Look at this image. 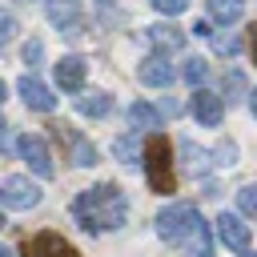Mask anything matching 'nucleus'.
<instances>
[{"label": "nucleus", "instance_id": "1", "mask_svg": "<svg viewBox=\"0 0 257 257\" xmlns=\"http://www.w3.org/2000/svg\"><path fill=\"white\" fill-rule=\"evenodd\" d=\"M72 217L88 233H96V229H120L128 221V193L120 185H112V181L92 185V189H84L72 201Z\"/></svg>", "mask_w": 257, "mask_h": 257}, {"label": "nucleus", "instance_id": "2", "mask_svg": "<svg viewBox=\"0 0 257 257\" xmlns=\"http://www.w3.org/2000/svg\"><path fill=\"white\" fill-rule=\"evenodd\" d=\"M141 157H145V177H149L153 193H173V189H177V181H173V149H169L165 133L149 137Z\"/></svg>", "mask_w": 257, "mask_h": 257}, {"label": "nucleus", "instance_id": "3", "mask_svg": "<svg viewBox=\"0 0 257 257\" xmlns=\"http://www.w3.org/2000/svg\"><path fill=\"white\" fill-rule=\"evenodd\" d=\"M193 217H197V209H193L189 201H177V205L161 209V217H157V233H161V241L181 245L185 233H189V225H193Z\"/></svg>", "mask_w": 257, "mask_h": 257}, {"label": "nucleus", "instance_id": "4", "mask_svg": "<svg viewBox=\"0 0 257 257\" xmlns=\"http://www.w3.org/2000/svg\"><path fill=\"white\" fill-rule=\"evenodd\" d=\"M16 153H20V161L36 173V177H52L56 169H52V153H48V145H44V137H36V133H24L20 141H16Z\"/></svg>", "mask_w": 257, "mask_h": 257}, {"label": "nucleus", "instance_id": "5", "mask_svg": "<svg viewBox=\"0 0 257 257\" xmlns=\"http://www.w3.org/2000/svg\"><path fill=\"white\" fill-rule=\"evenodd\" d=\"M0 205H8V209H32V205H40V189L28 177H4L0 181Z\"/></svg>", "mask_w": 257, "mask_h": 257}, {"label": "nucleus", "instance_id": "6", "mask_svg": "<svg viewBox=\"0 0 257 257\" xmlns=\"http://www.w3.org/2000/svg\"><path fill=\"white\" fill-rule=\"evenodd\" d=\"M24 257H80L60 233H36V237H28V245H24Z\"/></svg>", "mask_w": 257, "mask_h": 257}, {"label": "nucleus", "instance_id": "7", "mask_svg": "<svg viewBox=\"0 0 257 257\" xmlns=\"http://www.w3.org/2000/svg\"><path fill=\"white\" fill-rule=\"evenodd\" d=\"M193 116H197L205 128H217L221 116H225V100H221L217 92H209V88L197 84V92H193Z\"/></svg>", "mask_w": 257, "mask_h": 257}, {"label": "nucleus", "instance_id": "8", "mask_svg": "<svg viewBox=\"0 0 257 257\" xmlns=\"http://www.w3.org/2000/svg\"><path fill=\"white\" fill-rule=\"evenodd\" d=\"M217 237H221L229 249H237V253L249 249V225H245L237 213H221V217H217Z\"/></svg>", "mask_w": 257, "mask_h": 257}, {"label": "nucleus", "instance_id": "9", "mask_svg": "<svg viewBox=\"0 0 257 257\" xmlns=\"http://www.w3.org/2000/svg\"><path fill=\"white\" fill-rule=\"evenodd\" d=\"M16 92H20V96H24V104H28V108H36V112H52V108H56V96H52V92H48V84H40L36 76H20Z\"/></svg>", "mask_w": 257, "mask_h": 257}, {"label": "nucleus", "instance_id": "10", "mask_svg": "<svg viewBox=\"0 0 257 257\" xmlns=\"http://www.w3.org/2000/svg\"><path fill=\"white\" fill-rule=\"evenodd\" d=\"M84 72H88V64H84L80 56H60V60H56V84H60L64 92H80Z\"/></svg>", "mask_w": 257, "mask_h": 257}, {"label": "nucleus", "instance_id": "11", "mask_svg": "<svg viewBox=\"0 0 257 257\" xmlns=\"http://www.w3.org/2000/svg\"><path fill=\"white\" fill-rule=\"evenodd\" d=\"M48 20L56 28H64L68 36H80V8H76V0H52L48 4Z\"/></svg>", "mask_w": 257, "mask_h": 257}, {"label": "nucleus", "instance_id": "12", "mask_svg": "<svg viewBox=\"0 0 257 257\" xmlns=\"http://www.w3.org/2000/svg\"><path fill=\"white\" fill-rule=\"evenodd\" d=\"M173 76H177V72H173V64L165 60V52H161V56H145V60H141V80H145V84H153V88H169V84H173Z\"/></svg>", "mask_w": 257, "mask_h": 257}, {"label": "nucleus", "instance_id": "13", "mask_svg": "<svg viewBox=\"0 0 257 257\" xmlns=\"http://www.w3.org/2000/svg\"><path fill=\"white\" fill-rule=\"evenodd\" d=\"M56 128V137L60 141H68L72 145V165H80V169H88V165H96V149H92V141H84L80 133H72L68 124H52Z\"/></svg>", "mask_w": 257, "mask_h": 257}, {"label": "nucleus", "instance_id": "14", "mask_svg": "<svg viewBox=\"0 0 257 257\" xmlns=\"http://www.w3.org/2000/svg\"><path fill=\"white\" fill-rule=\"evenodd\" d=\"M185 245H189V257H213V241H209V225L201 221V213L193 217L189 233H185Z\"/></svg>", "mask_w": 257, "mask_h": 257}, {"label": "nucleus", "instance_id": "15", "mask_svg": "<svg viewBox=\"0 0 257 257\" xmlns=\"http://www.w3.org/2000/svg\"><path fill=\"white\" fill-rule=\"evenodd\" d=\"M149 40H153L161 52H177V48H185V32L173 28V24H153V28H149Z\"/></svg>", "mask_w": 257, "mask_h": 257}, {"label": "nucleus", "instance_id": "16", "mask_svg": "<svg viewBox=\"0 0 257 257\" xmlns=\"http://www.w3.org/2000/svg\"><path fill=\"white\" fill-rule=\"evenodd\" d=\"M181 157H185V169H189L193 177H205V173L213 169L209 153H205L201 145H193V141H181Z\"/></svg>", "mask_w": 257, "mask_h": 257}, {"label": "nucleus", "instance_id": "17", "mask_svg": "<svg viewBox=\"0 0 257 257\" xmlns=\"http://www.w3.org/2000/svg\"><path fill=\"white\" fill-rule=\"evenodd\" d=\"M245 12V0H209V16L217 24H237Z\"/></svg>", "mask_w": 257, "mask_h": 257}, {"label": "nucleus", "instance_id": "18", "mask_svg": "<svg viewBox=\"0 0 257 257\" xmlns=\"http://www.w3.org/2000/svg\"><path fill=\"white\" fill-rule=\"evenodd\" d=\"M76 108H80L84 116H104V112L112 108V100H108V92H80V96H76Z\"/></svg>", "mask_w": 257, "mask_h": 257}, {"label": "nucleus", "instance_id": "19", "mask_svg": "<svg viewBox=\"0 0 257 257\" xmlns=\"http://www.w3.org/2000/svg\"><path fill=\"white\" fill-rule=\"evenodd\" d=\"M128 124H137V128H161V112L153 104L137 100V104H128Z\"/></svg>", "mask_w": 257, "mask_h": 257}, {"label": "nucleus", "instance_id": "20", "mask_svg": "<svg viewBox=\"0 0 257 257\" xmlns=\"http://www.w3.org/2000/svg\"><path fill=\"white\" fill-rule=\"evenodd\" d=\"M241 92H245V72L241 68H229L225 72V104H233V100H241Z\"/></svg>", "mask_w": 257, "mask_h": 257}, {"label": "nucleus", "instance_id": "21", "mask_svg": "<svg viewBox=\"0 0 257 257\" xmlns=\"http://www.w3.org/2000/svg\"><path fill=\"white\" fill-rule=\"evenodd\" d=\"M205 76H209V64H205L201 56H189V60H185V80H189V84H205Z\"/></svg>", "mask_w": 257, "mask_h": 257}, {"label": "nucleus", "instance_id": "22", "mask_svg": "<svg viewBox=\"0 0 257 257\" xmlns=\"http://www.w3.org/2000/svg\"><path fill=\"white\" fill-rule=\"evenodd\" d=\"M112 153H116V161L128 165V161L137 157V137H116V141H112Z\"/></svg>", "mask_w": 257, "mask_h": 257}, {"label": "nucleus", "instance_id": "23", "mask_svg": "<svg viewBox=\"0 0 257 257\" xmlns=\"http://www.w3.org/2000/svg\"><path fill=\"white\" fill-rule=\"evenodd\" d=\"M12 36H16V16H12L8 8H0V48H4Z\"/></svg>", "mask_w": 257, "mask_h": 257}, {"label": "nucleus", "instance_id": "24", "mask_svg": "<svg viewBox=\"0 0 257 257\" xmlns=\"http://www.w3.org/2000/svg\"><path fill=\"white\" fill-rule=\"evenodd\" d=\"M209 36H213V32H209ZM213 48H217L221 56H237L241 40H237V36H213Z\"/></svg>", "mask_w": 257, "mask_h": 257}, {"label": "nucleus", "instance_id": "25", "mask_svg": "<svg viewBox=\"0 0 257 257\" xmlns=\"http://www.w3.org/2000/svg\"><path fill=\"white\" fill-rule=\"evenodd\" d=\"M153 8H157V12H165V16H177V12H185V8H189V0H153Z\"/></svg>", "mask_w": 257, "mask_h": 257}, {"label": "nucleus", "instance_id": "26", "mask_svg": "<svg viewBox=\"0 0 257 257\" xmlns=\"http://www.w3.org/2000/svg\"><path fill=\"white\" fill-rule=\"evenodd\" d=\"M237 201H241L245 213H257V185H245V189L237 193Z\"/></svg>", "mask_w": 257, "mask_h": 257}, {"label": "nucleus", "instance_id": "27", "mask_svg": "<svg viewBox=\"0 0 257 257\" xmlns=\"http://www.w3.org/2000/svg\"><path fill=\"white\" fill-rule=\"evenodd\" d=\"M233 161H237V145L233 141H221L217 145V165H233Z\"/></svg>", "mask_w": 257, "mask_h": 257}, {"label": "nucleus", "instance_id": "28", "mask_svg": "<svg viewBox=\"0 0 257 257\" xmlns=\"http://www.w3.org/2000/svg\"><path fill=\"white\" fill-rule=\"evenodd\" d=\"M40 56H44V44H40V40H28V44H24V60H28V64H40Z\"/></svg>", "mask_w": 257, "mask_h": 257}, {"label": "nucleus", "instance_id": "29", "mask_svg": "<svg viewBox=\"0 0 257 257\" xmlns=\"http://www.w3.org/2000/svg\"><path fill=\"white\" fill-rule=\"evenodd\" d=\"M249 52H253V60H257V24H249Z\"/></svg>", "mask_w": 257, "mask_h": 257}, {"label": "nucleus", "instance_id": "30", "mask_svg": "<svg viewBox=\"0 0 257 257\" xmlns=\"http://www.w3.org/2000/svg\"><path fill=\"white\" fill-rule=\"evenodd\" d=\"M249 108H253V116H257V92H249Z\"/></svg>", "mask_w": 257, "mask_h": 257}, {"label": "nucleus", "instance_id": "31", "mask_svg": "<svg viewBox=\"0 0 257 257\" xmlns=\"http://www.w3.org/2000/svg\"><path fill=\"white\" fill-rule=\"evenodd\" d=\"M4 96H8V88H4V80H0V104H4Z\"/></svg>", "mask_w": 257, "mask_h": 257}, {"label": "nucleus", "instance_id": "32", "mask_svg": "<svg viewBox=\"0 0 257 257\" xmlns=\"http://www.w3.org/2000/svg\"><path fill=\"white\" fill-rule=\"evenodd\" d=\"M0 257H12V249H4V245H0Z\"/></svg>", "mask_w": 257, "mask_h": 257}, {"label": "nucleus", "instance_id": "33", "mask_svg": "<svg viewBox=\"0 0 257 257\" xmlns=\"http://www.w3.org/2000/svg\"><path fill=\"white\" fill-rule=\"evenodd\" d=\"M0 145H4V120H0Z\"/></svg>", "mask_w": 257, "mask_h": 257}, {"label": "nucleus", "instance_id": "34", "mask_svg": "<svg viewBox=\"0 0 257 257\" xmlns=\"http://www.w3.org/2000/svg\"><path fill=\"white\" fill-rule=\"evenodd\" d=\"M0 229H4V217H0Z\"/></svg>", "mask_w": 257, "mask_h": 257}]
</instances>
